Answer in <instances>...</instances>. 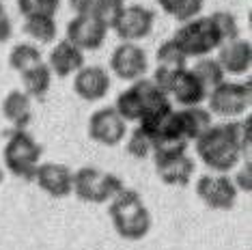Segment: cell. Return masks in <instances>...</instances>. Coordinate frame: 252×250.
<instances>
[{
  "mask_svg": "<svg viewBox=\"0 0 252 250\" xmlns=\"http://www.w3.org/2000/svg\"><path fill=\"white\" fill-rule=\"evenodd\" d=\"M108 214L112 218V224L117 233L125 240H142L151 231L153 218L147 209L142 196L131 188H123L117 196L108 203Z\"/></svg>",
  "mask_w": 252,
  "mask_h": 250,
  "instance_id": "1",
  "label": "cell"
},
{
  "mask_svg": "<svg viewBox=\"0 0 252 250\" xmlns=\"http://www.w3.org/2000/svg\"><path fill=\"white\" fill-rule=\"evenodd\" d=\"M196 153L200 162L214 173H228L237 166L242 149H239L237 140L233 138L228 125H211L205 134H200L194 140Z\"/></svg>",
  "mask_w": 252,
  "mask_h": 250,
  "instance_id": "2",
  "label": "cell"
},
{
  "mask_svg": "<svg viewBox=\"0 0 252 250\" xmlns=\"http://www.w3.org/2000/svg\"><path fill=\"white\" fill-rule=\"evenodd\" d=\"M173 41L179 45L188 59L207 56L222 45L220 32H218L211 15H196L192 20L181 22V26L173 35Z\"/></svg>",
  "mask_w": 252,
  "mask_h": 250,
  "instance_id": "3",
  "label": "cell"
},
{
  "mask_svg": "<svg viewBox=\"0 0 252 250\" xmlns=\"http://www.w3.org/2000/svg\"><path fill=\"white\" fill-rule=\"evenodd\" d=\"M41 153H43L41 145L26 129H13L9 134L7 143H4V151H2L4 166L15 177L32 181L39 160H41Z\"/></svg>",
  "mask_w": 252,
  "mask_h": 250,
  "instance_id": "4",
  "label": "cell"
},
{
  "mask_svg": "<svg viewBox=\"0 0 252 250\" xmlns=\"http://www.w3.org/2000/svg\"><path fill=\"white\" fill-rule=\"evenodd\" d=\"M123 188V181L117 175L106 173L97 166H82L73 173L71 192L84 203L101 205V203H110Z\"/></svg>",
  "mask_w": 252,
  "mask_h": 250,
  "instance_id": "5",
  "label": "cell"
},
{
  "mask_svg": "<svg viewBox=\"0 0 252 250\" xmlns=\"http://www.w3.org/2000/svg\"><path fill=\"white\" fill-rule=\"evenodd\" d=\"M207 101L211 115L226 119L242 117L252 101L250 82H220L207 93Z\"/></svg>",
  "mask_w": 252,
  "mask_h": 250,
  "instance_id": "6",
  "label": "cell"
},
{
  "mask_svg": "<svg viewBox=\"0 0 252 250\" xmlns=\"http://www.w3.org/2000/svg\"><path fill=\"white\" fill-rule=\"evenodd\" d=\"M196 194L207 207L228 212L237 201V186L226 173L203 175L196 181Z\"/></svg>",
  "mask_w": 252,
  "mask_h": 250,
  "instance_id": "7",
  "label": "cell"
},
{
  "mask_svg": "<svg viewBox=\"0 0 252 250\" xmlns=\"http://www.w3.org/2000/svg\"><path fill=\"white\" fill-rule=\"evenodd\" d=\"M125 134H127V121L114 110V106L99 108L89 119L91 140L104 147H117L125 140Z\"/></svg>",
  "mask_w": 252,
  "mask_h": 250,
  "instance_id": "8",
  "label": "cell"
},
{
  "mask_svg": "<svg viewBox=\"0 0 252 250\" xmlns=\"http://www.w3.org/2000/svg\"><path fill=\"white\" fill-rule=\"evenodd\" d=\"M149 69V59L145 48H140L134 41H123L121 45L114 48L110 56V71L117 78L125 82H134L138 78H145Z\"/></svg>",
  "mask_w": 252,
  "mask_h": 250,
  "instance_id": "9",
  "label": "cell"
},
{
  "mask_svg": "<svg viewBox=\"0 0 252 250\" xmlns=\"http://www.w3.org/2000/svg\"><path fill=\"white\" fill-rule=\"evenodd\" d=\"M106 37H108V28L91 13H78L73 20L67 22L65 39L71 41L76 48H80L82 52L84 50L87 52L99 50L106 43Z\"/></svg>",
  "mask_w": 252,
  "mask_h": 250,
  "instance_id": "10",
  "label": "cell"
},
{
  "mask_svg": "<svg viewBox=\"0 0 252 250\" xmlns=\"http://www.w3.org/2000/svg\"><path fill=\"white\" fill-rule=\"evenodd\" d=\"M153 24H156V11L142 7V4H129V7H125L123 13L119 15L112 31L117 32L121 41L138 43L140 39L151 35Z\"/></svg>",
  "mask_w": 252,
  "mask_h": 250,
  "instance_id": "11",
  "label": "cell"
},
{
  "mask_svg": "<svg viewBox=\"0 0 252 250\" xmlns=\"http://www.w3.org/2000/svg\"><path fill=\"white\" fill-rule=\"evenodd\" d=\"M112 87L110 73L99 65H82L73 76V91L84 101H99Z\"/></svg>",
  "mask_w": 252,
  "mask_h": 250,
  "instance_id": "12",
  "label": "cell"
},
{
  "mask_svg": "<svg viewBox=\"0 0 252 250\" xmlns=\"http://www.w3.org/2000/svg\"><path fill=\"white\" fill-rule=\"evenodd\" d=\"M37 186L41 188L45 194L54 196V198H65L71 194L73 188V173L67 164H56V162H45L39 164L35 170V179Z\"/></svg>",
  "mask_w": 252,
  "mask_h": 250,
  "instance_id": "13",
  "label": "cell"
},
{
  "mask_svg": "<svg viewBox=\"0 0 252 250\" xmlns=\"http://www.w3.org/2000/svg\"><path fill=\"white\" fill-rule=\"evenodd\" d=\"M218 52V62L222 65L224 73L231 76H244L252 67V43L246 39H233L222 43Z\"/></svg>",
  "mask_w": 252,
  "mask_h": 250,
  "instance_id": "14",
  "label": "cell"
},
{
  "mask_svg": "<svg viewBox=\"0 0 252 250\" xmlns=\"http://www.w3.org/2000/svg\"><path fill=\"white\" fill-rule=\"evenodd\" d=\"M82 65H84V52L80 48H76L71 41H67V39L56 41L54 48L50 50L48 67H50V71H52L54 76L69 78Z\"/></svg>",
  "mask_w": 252,
  "mask_h": 250,
  "instance_id": "15",
  "label": "cell"
},
{
  "mask_svg": "<svg viewBox=\"0 0 252 250\" xmlns=\"http://www.w3.org/2000/svg\"><path fill=\"white\" fill-rule=\"evenodd\" d=\"M209 91L205 89V84L194 76L192 69L183 67V69L177 73V80L173 84V91H170V97H173L181 108H190V106H200L205 99H207Z\"/></svg>",
  "mask_w": 252,
  "mask_h": 250,
  "instance_id": "16",
  "label": "cell"
},
{
  "mask_svg": "<svg viewBox=\"0 0 252 250\" xmlns=\"http://www.w3.org/2000/svg\"><path fill=\"white\" fill-rule=\"evenodd\" d=\"M158 168V175L164 184L168 186H188L194 175V160L188 153H179V156H170V157H159L153 160Z\"/></svg>",
  "mask_w": 252,
  "mask_h": 250,
  "instance_id": "17",
  "label": "cell"
},
{
  "mask_svg": "<svg viewBox=\"0 0 252 250\" xmlns=\"http://www.w3.org/2000/svg\"><path fill=\"white\" fill-rule=\"evenodd\" d=\"M2 115L15 129H26L32 119V104L24 91H9L2 99Z\"/></svg>",
  "mask_w": 252,
  "mask_h": 250,
  "instance_id": "18",
  "label": "cell"
},
{
  "mask_svg": "<svg viewBox=\"0 0 252 250\" xmlns=\"http://www.w3.org/2000/svg\"><path fill=\"white\" fill-rule=\"evenodd\" d=\"M179 112V125H181V132L186 136L188 143L196 140L200 134H205L211 127V112L205 110L200 106H190V108H183Z\"/></svg>",
  "mask_w": 252,
  "mask_h": 250,
  "instance_id": "19",
  "label": "cell"
},
{
  "mask_svg": "<svg viewBox=\"0 0 252 250\" xmlns=\"http://www.w3.org/2000/svg\"><path fill=\"white\" fill-rule=\"evenodd\" d=\"M54 73L50 71L48 62H39V65L31 67V69L22 71V82H24V93L32 99H43L48 95L50 87H52Z\"/></svg>",
  "mask_w": 252,
  "mask_h": 250,
  "instance_id": "20",
  "label": "cell"
},
{
  "mask_svg": "<svg viewBox=\"0 0 252 250\" xmlns=\"http://www.w3.org/2000/svg\"><path fill=\"white\" fill-rule=\"evenodd\" d=\"M24 32L37 43H54L56 20L50 15H31L24 18Z\"/></svg>",
  "mask_w": 252,
  "mask_h": 250,
  "instance_id": "21",
  "label": "cell"
},
{
  "mask_svg": "<svg viewBox=\"0 0 252 250\" xmlns=\"http://www.w3.org/2000/svg\"><path fill=\"white\" fill-rule=\"evenodd\" d=\"M114 110L121 115L125 121H140L142 112H145V106H142V97L136 89V84L131 82L129 89H125L119 93L117 97V104H114Z\"/></svg>",
  "mask_w": 252,
  "mask_h": 250,
  "instance_id": "22",
  "label": "cell"
},
{
  "mask_svg": "<svg viewBox=\"0 0 252 250\" xmlns=\"http://www.w3.org/2000/svg\"><path fill=\"white\" fill-rule=\"evenodd\" d=\"M41 61H43L41 48H37L35 43H18L9 52V65H11V69H15L18 73L39 65Z\"/></svg>",
  "mask_w": 252,
  "mask_h": 250,
  "instance_id": "23",
  "label": "cell"
},
{
  "mask_svg": "<svg viewBox=\"0 0 252 250\" xmlns=\"http://www.w3.org/2000/svg\"><path fill=\"white\" fill-rule=\"evenodd\" d=\"M192 71H194V76L205 84V89L207 91H211L220 82L226 80V73H224V69H222V65L218 62V59H211L209 54L200 56V59L196 61V65L192 67Z\"/></svg>",
  "mask_w": 252,
  "mask_h": 250,
  "instance_id": "24",
  "label": "cell"
},
{
  "mask_svg": "<svg viewBox=\"0 0 252 250\" xmlns=\"http://www.w3.org/2000/svg\"><path fill=\"white\" fill-rule=\"evenodd\" d=\"M156 2L170 18H175L177 22H186V20L196 18L203 11L205 0H156Z\"/></svg>",
  "mask_w": 252,
  "mask_h": 250,
  "instance_id": "25",
  "label": "cell"
},
{
  "mask_svg": "<svg viewBox=\"0 0 252 250\" xmlns=\"http://www.w3.org/2000/svg\"><path fill=\"white\" fill-rule=\"evenodd\" d=\"M123 9H125L123 0H95L93 9H91V15L97 18L108 31H110V28H114V24H117V20H119V15L123 13Z\"/></svg>",
  "mask_w": 252,
  "mask_h": 250,
  "instance_id": "26",
  "label": "cell"
},
{
  "mask_svg": "<svg viewBox=\"0 0 252 250\" xmlns=\"http://www.w3.org/2000/svg\"><path fill=\"white\" fill-rule=\"evenodd\" d=\"M156 59L159 67H170V69H183L188 65V56L181 52V48L173 39H168V41H164L159 45L156 52Z\"/></svg>",
  "mask_w": 252,
  "mask_h": 250,
  "instance_id": "27",
  "label": "cell"
},
{
  "mask_svg": "<svg viewBox=\"0 0 252 250\" xmlns=\"http://www.w3.org/2000/svg\"><path fill=\"white\" fill-rule=\"evenodd\" d=\"M151 151H153L151 134L138 125V127H136L134 132H129V136H127V153L131 157H136V160H145V157L151 156Z\"/></svg>",
  "mask_w": 252,
  "mask_h": 250,
  "instance_id": "28",
  "label": "cell"
},
{
  "mask_svg": "<svg viewBox=\"0 0 252 250\" xmlns=\"http://www.w3.org/2000/svg\"><path fill=\"white\" fill-rule=\"evenodd\" d=\"M211 20H214L218 32H220L222 43L239 39V24L233 13H228V11H216V13H211Z\"/></svg>",
  "mask_w": 252,
  "mask_h": 250,
  "instance_id": "29",
  "label": "cell"
},
{
  "mask_svg": "<svg viewBox=\"0 0 252 250\" xmlns=\"http://www.w3.org/2000/svg\"><path fill=\"white\" fill-rule=\"evenodd\" d=\"M18 7L24 18H31V15H50V18H54V13L61 7V0H18Z\"/></svg>",
  "mask_w": 252,
  "mask_h": 250,
  "instance_id": "30",
  "label": "cell"
},
{
  "mask_svg": "<svg viewBox=\"0 0 252 250\" xmlns=\"http://www.w3.org/2000/svg\"><path fill=\"white\" fill-rule=\"evenodd\" d=\"M13 37V24H11L9 15H0V43H7Z\"/></svg>",
  "mask_w": 252,
  "mask_h": 250,
  "instance_id": "31",
  "label": "cell"
},
{
  "mask_svg": "<svg viewBox=\"0 0 252 250\" xmlns=\"http://www.w3.org/2000/svg\"><path fill=\"white\" fill-rule=\"evenodd\" d=\"M95 0H69V7L76 11V13H91Z\"/></svg>",
  "mask_w": 252,
  "mask_h": 250,
  "instance_id": "32",
  "label": "cell"
},
{
  "mask_svg": "<svg viewBox=\"0 0 252 250\" xmlns=\"http://www.w3.org/2000/svg\"><path fill=\"white\" fill-rule=\"evenodd\" d=\"M237 186V190L242 188V190H246V192H250L252 190V181H250V164L246 166V173H242V177H239V184H235Z\"/></svg>",
  "mask_w": 252,
  "mask_h": 250,
  "instance_id": "33",
  "label": "cell"
},
{
  "mask_svg": "<svg viewBox=\"0 0 252 250\" xmlns=\"http://www.w3.org/2000/svg\"><path fill=\"white\" fill-rule=\"evenodd\" d=\"M2 181H4V170H2V166H0V186H2Z\"/></svg>",
  "mask_w": 252,
  "mask_h": 250,
  "instance_id": "34",
  "label": "cell"
},
{
  "mask_svg": "<svg viewBox=\"0 0 252 250\" xmlns=\"http://www.w3.org/2000/svg\"><path fill=\"white\" fill-rule=\"evenodd\" d=\"M4 13H7V11H4V4L0 2V15H4Z\"/></svg>",
  "mask_w": 252,
  "mask_h": 250,
  "instance_id": "35",
  "label": "cell"
}]
</instances>
